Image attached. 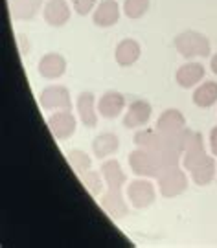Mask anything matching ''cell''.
Masks as SVG:
<instances>
[{
    "instance_id": "1",
    "label": "cell",
    "mask_w": 217,
    "mask_h": 248,
    "mask_svg": "<svg viewBox=\"0 0 217 248\" xmlns=\"http://www.w3.org/2000/svg\"><path fill=\"white\" fill-rule=\"evenodd\" d=\"M175 48L186 59H193V57H208L210 55V41L206 35H202L199 31H182L175 37Z\"/></svg>"
},
{
    "instance_id": "2",
    "label": "cell",
    "mask_w": 217,
    "mask_h": 248,
    "mask_svg": "<svg viewBox=\"0 0 217 248\" xmlns=\"http://www.w3.org/2000/svg\"><path fill=\"white\" fill-rule=\"evenodd\" d=\"M158 187H160V193L164 197H168V199L181 195V193H184L188 189L186 173L179 166L164 169L162 173L158 175Z\"/></svg>"
},
{
    "instance_id": "3",
    "label": "cell",
    "mask_w": 217,
    "mask_h": 248,
    "mask_svg": "<svg viewBox=\"0 0 217 248\" xmlns=\"http://www.w3.org/2000/svg\"><path fill=\"white\" fill-rule=\"evenodd\" d=\"M129 164H131L133 173L138 175V177L158 178V175L162 173V168H160L158 158L155 156L153 153H149V151H145V149H140V147L129 155Z\"/></svg>"
},
{
    "instance_id": "4",
    "label": "cell",
    "mask_w": 217,
    "mask_h": 248,
    "mask_svg": "<svg viewBox=\"0 0 217 248\" xmlns=\"http://www.w3.org/2000/svg\"><path fill=\"white\" fill-rule=\"evenodd\" d=\"M182 164L188 171H193L199 164H202L208 158L204 143H202V136L191 129H186V145H184V155H182Z\"/></svg>"
},
{
    "instance_id": "5",
    "label": "cell",
    "mask_w": 217,
    "mask_h": 248,
    "mask_svg": "<svg viewBox=\"0 0 217 248\" xmlns=\"http://www.w3.org/2000/svg\"><path fill=\"white\" fill-rule=\"evenodd\" d=\"M41 105L46 110H72V101H70V92L61 85H52L46 87L41 92Z\"/></svg>"
},
{
    "instance_id": "6",
    "label": "cell",
    "mask_w": 217,
    "mask_h": 248,
    "mask_svg": "<svg viewBox=\"0 0 217 248\" xmlns=\"http://www.w3.org/2000/svg\"><path fill=\"white\" fill-rule=\"evenodd\" d=\"M155 186L149 180H133L129 186H127V197L131 204L138 208V210H144L147 206H151L155 202Z\"/></svg>"
},
{
    "instance_id": "7",
    "label": "cell",
    "mask_w": 217,
    "mask_h": 248,
    "mask_svg": "<svg viewBox=\"0 0 217 248\" xmlns=\"http://www.w3.org/2000/svg\"><path fill=\"white\" fill-rule=\"evenodd\" d=\"M76 118L70 110H59L48 118V127L50 133L54 134L57 140H68L76 131Z\"/></svg>"
},
{
    "instance_id": "8",
    "label": "cell",
    "mask_w": 217,
    "mask_h": 248,
    "mask_svg": "<svg viewBox=\"0 0 217 248\" xmlns=\"http://www.w3.org/2000/svg\"><path fill=\"white\" fill-rule=\"evenodd\" d=\"M151 112H153V108L151 105L144 101V99H136L133 101L131 105L127 107V112H125V118H124V125H125L127 129H136V127H142L149 122V118H151Z\"/></svg>"
},
{
    "instance_id": "9",
    "label": "cell",
    "mask_w": 217,
    "mask_h": 248,
    "mask_svg": "<svg viewBox=\"0 0 217 248\" xmlns=\"http://www.w3.org/2000/svg\"><path fill=\"white\" fill-rule=\"evenodd\" d=\"M124 108H125V98H124V94H120L116 90L105 92L100 98V101H98V110L107 120L118 118V116L124 112Z\"/></svg>"
},
{
    "instance_id": "10",
    "label": "cell",
    "mask_w": 217,
    "mask_h": 248,
    "mask_svg": "<svg viewBox=\"0 0 217 248\" xmlns=\"http://www.w3.org/2000/svg\"><path fill=\"white\" fill-rule=\"evenodd\" d=\"M101 208L112 217V219H122L129 213L124 195H122V187H108L107 193L101 199Z\"/></svg>"
},
{
    "instance_id": "11",
    "label": "cell",
    "mask_w": 217,
    "mask_h": 248,
    "mask_svg": "<svg viewBox=\"0 0 217 248\" xmlns=\"http://www.w3.org/2000/svg\"><path fill=\"white\" fill-rule=\"evenodd\" d=\"M66 72V59L61 53L50 52L39 61V74L46 79H57Z\"/></svg>"
},
{
    "instance_id": "12",
    "label": "cell",
    "mask_w": 217,
    "mask_h": 248,
    "mask_svg": "<svg viewBox=\"0 0 217 248\" xmlns=\"http://www.w3.org/2000/svg\"><path fill=\"white\" fill-rule=\"evenodd\" d=\"M118 18H120V6L116 0H101L92 15V20L98 28L114 26Z\"/></svg>"
},
{
    "instance_id": "13",
    "label": "cell",
    "mask_w": 217,
    "mask_h": 248,
    "mask_svg": "<svg viewBox=\"0 0 217 248\" xmlns=\"http://www.w3.org/2000/svg\"><path fill=\"white\" fill-rule=\"evenodd\" d=\"M45 20L54 28L64 26L70 20V6L66 0H48L45 6Z\"/></svg>"
},
{
    "instance_id": "14",
    "label": "cell",
    "mask_w": 217,
    "mask_h": 248,
    "mask_svg": "<svg viewBox=\"0 0 217 248\" xmlns=\"http://www.w3.org/2000/svg\"><path fill=\"white\" fill-rule=\"evenodd\" d=\"M140 53H142V48L138 45V41L135 39H124L120 41L116 46V52H114V57H116V62L120 66H133L138 59H140Z\"/></svg>"
},
{
    "instance_id": "15",
    "label": "cell",
    "mask_w": 217,
    "mask_h": 248,
    "mask_svg": "<svg viewBox=\"0 0 217 248\" xmlns=\"http://www.w3.org/2000/svg\"><path fill=\"white\" fill-rule=\"evenodd\" d=\"M204 74H206V70H204V66L201 62H186L177 70L175 79H177L179 87H182V89H191L204 78Z\"/></svg>"
},
{
    "instance_id": "16",
    "label": "cell",
    "mask_w": 217,
    "mask_h": 248,
    "mask_svg": "<svg viewBox=\"0 0 217 248\" xmlns=\"http://www.w3.org/2000/svg\"><path fill=\"white\" fill-rule=\"evenodd\" d=\"M78 112L81 118L83 125L87 129H94L98 124V114H96V98L92 92H81L78 98Z\"/></svg>"
},
{
    "instance_id": "17",
    "label": "cell",
    "mask_w": 217,
    "mask_h": 248,
    "mask_svg": "<svg viewBox=\"0 0 217 248\" xmlns=\"http://www.w3.org/2000/svg\"><path fill=\"white\" fill-rule=\"evenodd\" d=\"M162 133L158 131V129H142V131H138L135 134V143L136 147H140V149H145L149 151V153H160L162 151Z\"/></svg>"
},
{
    "instance_id": "18",
    "label": "cell",
    "mask_w": 217,
    "mask_h": 248,
    "mask_svg": "<svg viewBox=\"0 0 217 248\" xmlns=\"http://www.w3.org/2000/svg\"><path fill=\"white\" fill-rule=\"evenodd\" d=\"M156 129L160 133H179L182 129H186V120L182 116L181 110L177 108H168L164 110L158 122H156Z\"/></svg>"
},
{
    "instance_id": "19",
    "label": "cell",
    "mask_w": 217,
    "mask_h": 248,
    "mask_svg": "<svg viewBox=\"0 0 217 248\" xmlns=\"http://www.w3.org/2000/svg\"><path fill=\"white\" fill-rule=\"evenodd\" d=\"M11 17L17 20H30L35 17L43 0H8Z\"/></svg>"
},
{
    "instance_id": "20",
    "label": "cell",
    "mask_w": 217,
    "mask_h": 248,
    "mask_svg": "<svg viewBox=\"0 0 217 248\" xmlns=\"http://www.w3.org/2000/svg\"><path fill=\"white\" fill-rule=\"evenodd\" d=\"M120 147V140H118L116 134L112 133H103L100 136L94 138L92 142V151L98 158H107L110 155H114Z\"/></svg>"
},
{
    "instance_id": "21",
    "label": "cell",
    "mask_w": 217,
    "mask_h": 248,
    "mask_svg": "<svg viewBox=\"0 0 217 248\" xmlns=\"http://www.w3.org/2000/svg\"><path fill=\"white\" fill-rule=\"evenodd\" d=\"M217 101V83L216 81H206L199 89L193 92V103L201 108H208Z\"/></svg>"
},
{
    "instance_id": "22",
    "label": "cell",
    "mask_w": 217,
    "mask_h": 248,
    "mask_svg": "<svg viewBox=\"0 0 217 248\" xmlns=\"http://www.w3.org/2000/svg\"><path fill=\"white\" fill-rule=\"evenodd\" d=\"M101 173L107 180L108 187H124L125 184V173L122 171V166L118 160H108L101 166Z\"/></svg>"
},
{
    "instance_id": "23",
    "label": "cell",
    "mask_w": 217,
    "mask_h": 248,
    "mask_svg": "<svg viewBox=\"0 0 217 248\" xmlns=\"http://www.w3.org/2000/svg\"><path fill=\"white\" fill-rule=\"evenodd\" d=\"M191 177H193V182L197 184V186H206L210 184L214 177H216V160L208 156V158L204 160L202 164H199L197 168L190 171Z\"/></svg>"
},
{
    "instance_id": "24",
    "label": "cell",
    "mask_w": 217,
    "mask_h": 248,
    "mask_svg": "<svg viewBox=\"0 0 217 248\" xmlns=\"http://www.w3.org/2000/svg\"><path fill=\"white\" fill-rule=\"evenodd\" d=\"M79 178H81L83 186L87 187V191L91 193L92 197H98L103 191V180H101L100 173H96V171H85V173H81L79 175Z\"/></svg>"
},
{
    "instance_id": "25",
    "label": "cell",
    "mask_w": 217,
    "mask_h": 248,
    "mask_svg": "<svg viewBox=\"0 0 217 248\" xmlns=\"http://www.w3.org/2000/svg\"><path fill=\"white\" fill-rule=\"evenodd\" d=\"M68 162H70V166H72L74 171H76L78 175H81V173H85V171H89L92 166L91 156L79 149H72L70 153H68Z\"/></svg>"
},
{
    "instance_id": "26",
    "label": "cell",
    "mask_w": 217,
    "mask_h": 248,
    "mask_svg": "<svg viewBox=\"0 0 217 248\" xmlns=\"http://www.w3.org/2000/svg\"><path fill=\"white\" fill-rule=\"evenodd\" d=\"M149 9V0H125L124 11L129 18H142Z\"/></svg>"
},
{
    "instance_id": "27",
    "label": "cell",
    "mask_w": 217,
    "mask_h": 248,
    "mask_svg": "<svg viewBox=\"0 0 217 248\" xmlns=\"http://www.w3.org/2000/svg\"><path fill=\"white\" fill-rule=\"evenodd\" d=\"M72 6L78 15H89L92 9H96V0H72Z\"/></svg>"
},
{
    "instance_id": "28",
    "label": "cell",
    "mask_w": 217,
    "mask_h": 248,
    "mask_svg": "<svg viewBox=\"0 0 217 248\" xmlns=\"http://www.w3.org/2000/svg\"><path fill=\"white\" fill-rule=\"evenodd\" d=\"M210 147H212V153L217 156V127H214L210 133Z\"/></svg>"
},
{
    "instance_id": "29",
    "label": "cell",
    "mask_w": 217,
    "mask_h": 248,
    "mask_svg": "<svg viewBox=\"0 0 217 248\" xmlns=\"http://www.w3.org/2000/svg\"><path fill=\"white\" fill-rule=\"evenodd\" d=\"M210 66H212V72H214V74L217 76V53L214 55V57H212V61H210Z\"/></svg>"
}]
</instances>
